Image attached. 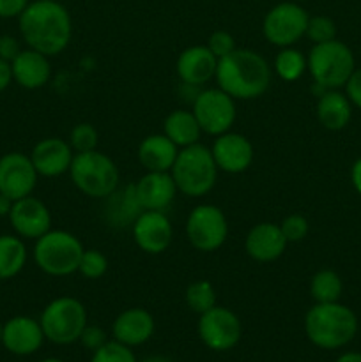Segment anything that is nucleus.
<instances>
[{"mask_svg": "<svg viewBox=\"0 0 361 362\" xmlns=\"http://www.w3.org/2000/svg\"><path fill=\"white\" fill-rule=\"evenodd\" d=\"M20 20L21 37L28 48L53 57L67 48L73 35V21L66 7L57 0H34L28 2Z\"/></svg>", "mask_w": 361, "mask_h": 362, "instance_id": "obj_1", "label": "nucleus"}, {"mask_svg": "<svg viewBox=\"0 0 361 362\" xmlns=\"http://www.w3.org/2000/svg\"><path fill=\"white\" fill-rule=\"evenodd\" d=\"M216 83L239 101L260 98L271 85V67L260 53L248 48H236L218 60Z\"/></svg>", "mask_w": 361, "mask_h": 362, "instance_id": "obj_2", "label": "nucleus"}, {"mask_svg": "<svg viewBox=\"0 0 361 362\" xmlns=\"http://www.w3.org/2000/svg\"><path fill=\"white\" fill-rule=\"evenodd\" d=\"M304 332L319 349H342L356 336L357 318L350 308L340 303H315L304 317Z\"/></svg>", "mask_w": 361, "mask_h": 362, "instance_id": "obj_3", "label": "nucleus"}, {"mask_svg": "<svg viewBox=\"0 0 361 362\" xmlns=\"http://www.w3.org/2000/svg\"><path fill=\"white\" fill-rule=\"evenodd\" d=\"M177 191L191 198H200L214 187L218 179V166L211 148L202 144L180 148L176 163L170 170Z\"/></svg>", "mask_w": 361, "mask_h": 362, "instance_id": "obj_4", "label": "nucleus"}, {"mask_svg": "<svg viewBox=\"0 0 361 362\" xmlns=\"http://www.w3.org/2000/svg\"><path fill=\"white\" fill-rule=\"evenodd\" d=\"M85 247L81 240L66 230H48L35 239L34 260L45 274L64 278L78 272Z\"/></svg>", "mask_w": 361, "mask_h": 362, "instance_id": "obj_5", "label": "nucleus"}, {"mask_svg": "<svg viewBox=\"0 0 361 362\" xmlns=\"http://www.w3.org/2000/svg\"><path fill=\"white\" fill-rule=\"evenodd\" d=\"M69 175L74 186L91 198L105 200L119 189V168L112 158L99 151L74 154Z\"/></svg>", "mask_w": 361, "mask_h": 362, "instance_id": "obj_6", "label": "nucleus"}, {"mask_svg": "<svg viewBox=\"0 0 361 362\" xmlns=\"http://www.w3.org/2000/svg\"><path fill=\"white\" fill-rule=\"evenodd\" d=\"M308 71L315 85L324 90L345 87L347 80L356 69L354 55L347 45L338 39L314 45L308 53Z\"/></svg>", "mask_w": 361, "mask_h": 362, "instance_id": "obj_7", "label": "nucleus"}, {"mask_svg": "<svg viewBox=\"0 0 361 362\" xmlns=\"http://www.w3.org/2000/svg\"><path fill=\"white\" fill-rule=\"evenodd\" d=\"M45 338L55 345L78 341L87 327V310L74 297H59L46 304L39 318Z\"/></svg>", "mask_w": 361, "mask_h": 362, "instance_id": "obj_8", "label": "nucleus"}, {"mask_svg": "<svg viewBox=\"0 0 361 362\" xmlns=\"http://www.w3.org/2000/svg\"><path fill=\"white\" fill-rule=\"evenodd\" d=\"M308 20H310V16L299 6V2L287 0V2L276 4L275 7L268 11L264 23H262V32L271 45L287 48V46L296 45L301 37H304Z\"/></svg>", "mask_w": 361, "mask_h": 362, "instance_id": "obj_9", "label": "nucleus"}, {"mask_svg": "<svg viewBox=\"0 0 361 362\" xmlns=\"http://www.w3.org/2000/svg\"><path fill=\"white\" fill-rule=\"evenodd\" d=\"M193 115L200 124L202 133L219 136L230 131L237 117L236 99L222 88H205L193 99Z\"/></svg>", "mask_w": 361, "mask_h": 362, "instance_id": "obj_10", "label": "nucleus"}, {"mask_svg": "<svg viewBox=\"0 0 361 362\" xmlns=\"http://www.w3.org/2000/svg\"><path fill=\"white\" fill-rule=\"evenodd\" d=\"M186 237L191 246L202 253L219 250L229 237V223L216 205H198L186 221Z\"/></svg>", "mask_w": 361, "mask_h": 362, "instance_id": "obj_11", "label": "nucleus"}, {"mask_svg": "<svg viewBox=\"0 0 361 362\" xmlns=\"http://www.w3.org/2000/svg\"><path fill=\"white\" fill-rule=\"evenodd\" d=\"M198 336L207 349L227 352L241 339V322L229 308L214 306L198 318Z\"/></svg>", "mask_w": 361, "mask_h": 362, "instance_id": "obj_12", "label": "nucleus"}, {"mask_svg": "<svg viewBox=\"0 0 361 362\" xmlns=\"http://www.w3.org/2000/svg\"><path fill=\"white\" fill-rule=\"evenodd\" d=\"M39 173L35 172L32 159L21 152H9L0 158V193L16 202L30 197L38 184Z\"/></svg>", "mask_w": 361, "mask_h": 362, "instance_id": "obj_13", "label": "nucleus"}, {"mask_svg": "<svg viewBox=\"0 0 361 362\" xmlns=\"http://www.w3.org/2000/svg\"><path fill=\"white\" fill-rule=\"evenodd\" d=\"M131 230L137 246L147 255H161L173 239L172 223L161 211H142Z\"/></svg>", "mask_w": 361, "mask_h": 362, "instance_id": "obj_14", "label": "nucleus"}, {"mask_svg": "<svg viewBox=\"0 0 361 362\" xmlns=\"http://www.w3.org/2000/svg\"><path fill=\"white\" fill-rule=\"evenodd\" d=\"M9 221L14 232L25 239H39L52 230V214L48 207L32 194L14 202L9 212Z\"/></svg>", "mask_w": 361, "mask_h": 362, "instance_id": "obj_15", "label": "nucleus"}, {"mask_svg": "<svg viewBox=\"0 0 361 362\" xmlns=\"http://www.w3.org/2000/svg\"><path fill=\"white\" fill-rule=\"evenodd\" d=\"M218 170L225 173L246 172L253 161V145L246 136L239 133H227L216 136L211 147Z\"/></svg>", "mask_w": 361, "mask_h": 362, "instance_id": "obj_16", "label": "nucleus"}, {"mask_svg": "<svg viewBox=\"0 0 361 362\" xmlns=\"http://www.w3.org/2000/svg\"><path fill=\"white\" fill-rule=\"evenodd\" d=\"M134 194L142 211H161L172 205L177 186L170 172H147L137 184Z\"/></svg>", "mask_w": 361, "mask_h": 362, "instance_id": "obj_17", "label": "nucleus"}, {"mask_svg": "<svg viewBox=\"0 0 361 362\" xmlns=\"http://www.w3.org/2000/svg\"><path fill=\"white\" fill-rule=\"evenodd\" d=\"M74 152L62 138H45L32 148V165L42 177H59L69 172Z\"/></svg>", "mask_w": 361, "mask_h": 362, "instance_id": "obj_18", "label": "nucleus"}, {"mask_svg": "<svg viewBox=\"0 0 361 362\" xmlns=\"http://www.w3.org/2000/svg\"><path fill=\"white\" fill-rule=\"evenodd\" d=\"M41 324L30 317H14L4 324L2 345L14 356H30L45 341Z\"/></svg>", "mask_w": 361, "mask_h": 362, "instance_id": "obj_19", "label": "nucleus"}, {"mask_svg": "<svg viewBox=\"0 0 361 362\" xmlns=\"http://www.w3.org/2000/svg\"><path fill=\"white\" fill-rule=\"evenodd\" d=\"M218 59L207 46H190L179 55L176 64L177 76L190 87H202L216 76Z\"/></svg>", "mask_w": 361, "mask_h": 362, "instance_id": "obj_20", "label": "nucleus"}, {"mask_svg": "<svg viewBox=\"0 0 361 362\" xmlns=\"http://www.w3.org/2000/svg\"><path fill=\"white\" fill-rule=\"evenodd\" d=\"M287 239L276 223H258L244 239V251L257 262H275L285 253Z\"/></svg>", "mask_w": 361, "mask_h": 362, "instance_id": "obj_21", "label": "nucleus"}, {"mask_svg": "<svg viewBox=\"0 0 361 362\" xmlns=\"http://www.w3.org/2000/svg\"><path fill=\"white\" fill-rule=\"evenodd\" d=\"M154 318L144 308H130L115 318L112 327L113 339L122 345L140 346L154 334Z\"/></svg>", "mask_w": 361, "mask_h": 362, "instance_id": "obj_22", "label": "nucleus"}, {"mask_svg": "<svg viewBox=\"0 0 361 362\" xmlns=\"http://www.w3.org/2000/svg\"><path fill=\"white\" fill-rule=\"evenodd\" d=\"M11 69H13V80L28 90L45 87L52 76L48 57L32 48L21 49L16 59L11 62Z\"/></svg>", "mask_w": 361, "mask_h": 362, "instance_id": "obj_23", "label": "nucleus"}, {"mask_svg": "<svg viewBox=\"0 0 361 362\" xmlns=\"http://www.w3.org/2000/svg\"><path fill=\"white\" fill-rule=\"evenodd\" d=\"M179 147L165 134H149L138 145V161L145 172H170L176 163Z\"/></svg>", "mask_w": 361, "mask_h": 362, "instance_id": "obj_24", "label": "nucleus"}, {"mask_svg": "<svg viewBox=\"0 0 361 362\" xmlns=\"http://www.w3.org/2000/svg\"><path fill=\"white\" fill-rule=\"evenodd\" d=\"M353 103L338 88L324 90L317 101V119L326 129L340 131L350 122Z\"/></svg>", "mask_w": 361, "mask_h": 362, "instance_id": "obj_25", "label": "nucleus"}, {"mask_svg": "<svg viewBox=\"0 0 361 362\" xmlns=\"http://www.w3.org/2000/svg\"><path fill=\"white\" fill-rule=\"evenodd\" d=\"M163 134L173 141L179 148L190 147L200 140V124L195 119L193 112L188 110H173L163 122Z\"/></svg>", "mask_w": 361, "mask_h": 362, "instance_id": "obj_26", "label": "nucleus"}, {"mask_svg": "<svg viewBox=\"0 0 361 362\" xmlns=\"http://www.w3.org/2000/svg\"><path fill=\"white\" fill-rule=\"evenodd\" d=\"M27 250L20 237L0 235V279H11L25 267Z\"/></svg>", "mask_w": 361, "mask_h": 362, "instance_id": "obj_27", "label": "nucleus"}, {"mask_svg": "<svg viewBox=\"0 0 361 362\" xmlns=\"http://www.w3.org/2000/svg\"><path fill=\"white\" fill-rule=\"evenodd\" d=\"M105 200L110 202L108 218L113 223H119V225H133L134 219L142 212L140 205L137 202V194H134V184H130L120 193L115 191L110 197H106Z\"/></svg>", "mask_w": 361, "mask_h": 362, "instance_id": "obj_28", "label": "nucleus"}, {"mask_svg": "<svg viewBox=\"0 0 361 362\" xmlns=\"http://www.w3.org/2000/svg\"><path fill=\"white\" fill-rule=\"evenodd\" d=\"M343 292V283L340 276L331 269H322L315 272L310 281L311 299L317 304L338 303Z\"/></svg>", "mask_w": 361, "mask_h": 362, "instance_id": "obj_29", "label": "nucleus"}, {"mask_svg": "<svg viewBox=\"0 0 361 362\" xmlns=\"http://www.w3.org/2000/svg\"><path fill=\"white\" fill-rule=\"evenodd\" d=\"M308 69V60L299 49L287 46L275 59V71L283 81H297Z\"/></svg>", "mask_w": 361, "mask_h": 362, "instance_id": "obj_30", "label": "nucleus"}, {"mask_svg": "<svg viewBox=\"0 0 361 362\" xmlns=\"http://www.w3.org/2000/svg\"><path fill=\"white\" fill-rule=\"evenodd\" d=\"M186 304L193 313L202 315L216 306L214 286L205 279L195 281L186 290Z\"/></svg>", "mask_w": 361, "mask_h": 362, "instance_id": "obj_31", "label": "nucleus"}, {"mask_svg": "<svg viewBox=\"0 0 361 362\" xmlns=\"http://www.w3.org/2000/svg\"><path fill=\"white\" fill-rule=\"evenodd\" d=\"M69 145L74 154H78V152L96 151V147H98V131L88 122L76 124L71 129Z\"/></svg>", "mask_w": 361, "mask_h": 362, "instance_id": "obj_32", "label": "nucleus"}, {"mask_svg": "<svg viewBox=\"0 0 361 362\" xmlns=\"http://www.w3.org/2000/svg\"><path fill=\"white\" fill-rule=\"evenodd\" d=\"M108 271V260L105 255L98 250H85L81 255L78 272L87 279H99Z\"/></svg>", "mask_w": 361, "mask_h": 362, "instance_id": "obj_33", "label": "nucleus"}, {"mask_svg": "<svg viewBox=\"0 0 361 362\" xmlns=\"http://www.w3.org/2000/svg\"><path fill=\"white\" fill-rule=\"evenodd\" d=\"M306 35L314 45H322V42H328L336 39V23L329 16H311L308 20L306 27Z\"/></svg>", "mask_w": 361, "mask_h": 362, "instance_id": "obj_34", "label": "nucleus"}, {"mask_svg": "<svg viewBox=\"0 0 361 362\" xmlns=\"http://www.w3.org/2000/svg\"><path fill=\"white\" fill-rule=\"evenodd\" d=\"M91 362H137L133 350L119 341H106L101 349L92 352Z\"/></svg>", "mask_w": 361, "mask_h": 362, "instance_id": "obj_35", "label": "nucleus"}, {"mask_svg": "<svg viewBox=\"0 0 361 362\" xmlns=\"http://www.w3.org/2000/svg\"><path fill=\"white\" fill-rule=\"evenodd\" d=\"M280 228H282L287 243H299L308 235L310 225H308V219L304 216L290 214L280 223Z\"/></svg>", "mask_w": 361, "mask_h": 362, "instance_id": "obj_36", "label": "nucleus"}, {"mask_svg": "<svg viewBox=\"0 0 361 362\" xmlns=\"http://www.w3.org/2000/svg\"><path fill=\"white\" fill-rule=\"evenodd\" d=\"M205 46L211 49L212 55H214L218 60L223 59V57H227L229 53H232L234 49L237 48L236 39H234V35L229 34L227 30L212 32L211 37H209L207 45H205Z\"/></svg>", "mask_w": 361, "mask_h": 362, "instance_id": "obj_37", "label": "nucleus"}, {"mask_svg": "<svg viewBox=\"0 0 361 362\" xmlns=\"http://www.w3.org/2000/svg\"><path fill=\"white\" fill-rule=\"evenodd\" d=\"M78 341H81V345L85 346V349L92 350V352H96L98 349H101L103 345H105L108 339H106V332L103 331L101 327H98V325H88L84 329V332H81L80 339Z\"/></svg>", "mask_w": 361, "mask_h": 362, "instance_id": "obj_38", "label": "nucleus"}, {"mask_svg": "<svg viewBox=\"0 0 361 362\" xmlns=\"http://www.w3.org/2000/svg\"><path fill=\"white\" fill-rule=\"evenodd\" d=\"M345 95L354 106L361 108V67L360 69H354V73L347 80Z\"/></svg>", "mask_w": 361, "mask_h": 362, "instance_id": "obj_39", "label": "nucleus"}, {"mask_svg": "<svg viewBox=\"0 0 361 362\" xmlns=\"http://www.w3.org/2000/svg\"><path fill=\"white\" fill-rule=\"evenodd\" d=\"M20 52V42L16 41V37H13V35H0V59L13 62Z\"/></svg>", "mask_w": 361, "mask_h": 362, "instance_id": "obj_40", "label": "nucleus"}, {"mask_svg": "<svg viewBox=\"0 0 361 362\" xmlns=\"http://www.w3.org/2000/svg\"><path fill=\"white\" fill-rule=\"evenodd\" d=\"M28 6V0H0V18H18Z\"/></svg>", "mask_w": 361, "mask_h": 362, "instance_id": "obj_41", "label": "nucleus"}, {"mask_svg": "<svg viewBox=\"0 0 361 362\" xmlns=\"http://www.w3.org/2000/svg\"><path fill=\"white\" fill-rule=\"evenodd\" d=\"M13 81V69H11V62L0 59V92L6 90L9 83Z\"/></svg>", "mask_w": 361, "mask_h": 362, "instance_id": "obj_42", "label": "nucleus"}, {"mask_svg": "<svg viewBox=\"0 0 361 362\" xmlns=\"http://www.w3.org/2000/svg\"><path fill=\"white\" fill-rule=\"evenodd\" d=\"M350 180H353L354 189L361 194V158L353 165V170H350Z\"/></svg>", "mask_w": 361, "mask_h": 362, "instance_id": "obj_43", "label": "nucleus"}, {"mask_svg": "<svg viewBox=\"0 0 361 362\" xmlns=\"http://www.w3.org/2000/svg\"><path fill=\"white\" fill-rule=\"evenodd\" d=\"M13 204L14 202L11 200L9 197H6V194L0 193V216H9Z\"/></svg>", "mask_w": 361, "mask_h": 362, "instance_id": "obj_44", "label": "nucleus"}, {"mask_svg": "<svg viewBox=\"0 0 361 362\" xmlns=\"http://www.w3.org/2000/svg\"><path fill=\"white\" fill-rule=\"evenodd\" d=\"M336 362H361V354L360 352H347L343 356H340Z\"/></svg>", "mask_w": 361, "mask_h": 362, "instance_id": "obj_45", "label": "nucleus"}, {"mask_svg": "<svg viewBox=\"0 0 361 362\" xmlns=\"http://www.w3.org/2000/svg\"><path fill=\"white\" fill-rule=\"evenodd\" d=\"M142 362H173V361L166 359V357H161V356H154V357H147V359H144Z\"/></svg>", "mask_w": 361, "mask_h": 362, "instance_id": "obj_46", "label": "nucleus"}, {"mask_svg": "<svg viewBox=\"0 0 361 362\" xmlns=\"http://www.w3.org/2000/svg\"><path fill=\"white\" fill-rule=\"evenodd\" d=\"M39 362H64V361H60V359H42Z\"/></svg>", "mask_w": 361, "mask_h": 362, "instance_id": "obj_47", "label": "nucleus"}, {"mask_svg": "<svg viewBox=\"0 0 361 362\" xmlns=\"http://www.w3.org/2000/svg\"><path fill=\"white\" fill-rule=\"evenodd\" d=\"M2 329H4V325L0 324V343H2Z\"/></svg>", "mask_w": 361, "mask_h": 362, "instance_id": "obj_48", "label": "nucleus"}, {"mask_svg": "<svg viewBox=\"0 0 361 362\" xmlns=\"http://www.w3.org/2000/svg\"><path fill=\"white\" fill-rule=\"evenodd\" d=\"M292 2H304V0H292Z\"/></svg>", "mask_w": 361, "mask_h": 362, "instance_id": "obj_49", "label": "nucleus"}, {"mask_svg": "<svg viewBox=\"0 0 361 362\" xmlns=\"http://www.w3.org/2000/svg\"><path fill=\"white\" fill-rule=\"evenodd\" d=\"M0 281H2V279H0Z\"/></svg>", "mask_w": 361, "mask_h": 362, "instance_id": "obj_50", "label": "nucleus"}]
</instances>
